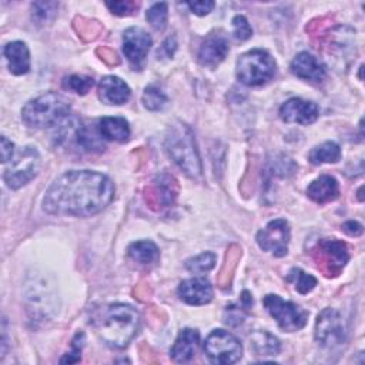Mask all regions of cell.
<instances>
[{
    "label": "cell",
    "instance_id": "6da1fadb",
    "mask_svg": "<svg viewBox=\"0 0 365 365\" xmlns=\"http://www.w3.org/2000/svg\"><path fill=\"white\" fill-rule=\"evenodd\" d=\"M114 191V184L107 175L90 170H71L48 187L43 208L54 215L88 217L103 211L113 201Z\"/></svg>",
    "mask_w": 365,
    "mask_h": 365
},
{
    "label": "cell",
    "instance_id": "7a4b0ae2",
    "mask_svg": "<svg viewBox=\"0 0 365 365\" xmlns=\"http://www.w3.org/2000/svg\"><path fill=\"white\" fill-rule=\"evenodd\" d=\"M93 325L104 344L124 348L138 332L140 314L130 305L111 304L97 312Z\"/></svg>",
    "mask_w": 365,
    "mask_h": 365
},
{
    "label": "cell",
    "instance_id": "3957f363",
    "mask_svg": "<svg viewBox=\"0 0 365 365\" xmlns=\"http://www.w3.org/2000/svg\"><path fill=\"white\" fill-rule=\"evenodd\" d=\"M165 150L171 160L191 178L201 177L202 167L191 128L182 123L171 125L165 135Z\"/></svg>",
    "mask_w": 365,
    "mask_h": 365
},
{
    "label": "cell",
    "instance_id": "277c9868",
    "mask_svg": "<svg viewBox=\"0 0 365 365\" xmlns=\"http://www.w3.org/2000/svg\"><path fill=\"white\" fill-rule=\"evenodd\" d=\"M70 113L68 100L54 91L30 100L21 110L23 121L33 128H46L60 124Z\"/></svg>",
    "mask_w": 365,
    "mask_h": 365
},
{
    "label": "cell",
    "instance_id": "5b68a950",
    "mask_svg": "<svg viewBox=\"0 0 365 365\" xmlns=\"http://www.w3.org/2000/svg\"><path fill=\"white\" fill-rule=\"evenodd\" d=\"M275 60L265 50L255 48L237 60V78L245 86H261L275 74Z\"/></svg>",
    "mask_w": 365,
    "mask_h": 365
},
{
    "label": "cell",
    "instance_id": "8992f818",
    "mask_svg": "<svg viewBox=\"0 0 365 365\" xmlns=\"http://www.w3.org/2000/svg\"><path fill=\"white\" fill-rule=\"evenodd\" d=\"M40 154L34 147L27 145L11 157L10 164L4 168L3 178L10 188L16 190L30 182L37 175Z\"/></svg>",
    "mask_w": 365,
    "mask_h": 365
},
{
    "label": "cell",
    "instance_id": "52a82bcc",
    "mask_svg": "<svg viewBox=\"0 0 365 365\" xmlns=\"http://www.w3.org/2000/svg\"><path fill=\"white\" fill-rule=\"evenodd\" d=\"M264 307L284 331L294 332L307 324L308 312L291 301H284L278 295H267L264 298Z\"/></svg>",
    "mask_w": 365,
    "mask_h": 365
},
{
    "label": "cell",
    "instance_id": "ba28073f",
    "mask_svg": "<svg viewBox=\"0 0 365 365\" xmlns=\"http://www.w3.org/2000/svg\"><path fill=\"white\" fill-rule=\"evenodd\" d=\"M204 351L214 364H234L242 355L241 342L228 331L214 329L204 342Z\"/></svg>",
    "mask_w": 365,
    "mask_h": 365
},
{
    "label": "cell",
    "instance_id": "9c48e42d",
    "mask_svg": "<svg viewBox=\"0 0 365 365\" xmlns=\"http://www.w3.org/2000/svg\"><path fill=\"white\" fill-rule=\"evenodd\" d=\"M315 339L321 346L335 348L345 342V325L338 311L325 308L315 322Z\"/></svg>",
    "mask_w": 365,
    "mask_h": 365
},
{
    "label": "cell",
    "instance_id": "30bf717a",
    "mask_svg": "<svg viewBox=\"0 0 365 365\" xmlns=\"http://www.w3.org/2000/svg\"><path fill=\"white\" fill-rule=\"evenodd\" d=\"M255 240L261 250L268 251L275 257H284L288 252L289 225L282 218L272 220L265 225V228L257 232Z\"/></svg>",
    "mask_w": 365,
    "mask_h": 365
},
{
    "label": "cell",
    "instance_id": "8fae6325",
    "mask_svg": "<svg viewBox=\"0 0 365 365\" xmlns=\"http://www.w3.org/2000/svg\"><path fill=\"white\" fill-rule=\"evenodd\" d=\"M151 44L150 34L141 27H130L123 34V51L134 66H140L144 61Z\"/></svg>",
    "mask_w": 365,
    "mask_h": 365
},
{
    "label": "cell",
    "instance_id": "7c38bea8",
    "mask_svg": "<svg viewBox=\"0 0 365 365\" xmlns=\"http://www.w3.org/2000/svg\"><path fill=\"white\" fill-rule=\"evenodd\" d=\"M319 115V108L314 101H308L299 97L287 100L279 108V117L285 123H295L301 125L312 124Z\"/></svg>",
    "mask_w": 365,
    "mask_h": 365
},
{
    "label": "cell",
    "instance_id": "4fadbf2b",
    "mask_svg": "<svg viewBox=\"0 0 365 365\" xmlns=\"http://www.w3.org/2000/svg\"><path fill=\"white\" fill-rule=\"evenodd\" d=\"M318 252L321 258V265L327 267V275L338 274L349 258L346 245L342 241L336 240H321L318 242Z\"/></svg>",
    "mask_w": 365,
    "mask_h": 365
},
{
    "label": "cell",
    "instance_id": "5bb4252c",
    "mask_svg": "<svg viewBox=\"0 0 365 365\" xmlns=\"http://www.w3.org/2000/svg\"><path fill=\"white\" fill-rule=\"evenodd\" d=\"M177 292L190 305H204L212 299V287L205 278L185 279L178 285Z\"/></svg>",
    "mask_w": 365,
    "mask_h": 365
},
{
    "label": "cell",
    "instance_id": "9a60e30c",
    "mask_svg": "<svg viewBox=\"0 0 365 365\" xmlns=\"http://www.w3.org/2000/svg\"><path fill=\"white\" fill-rule=\"evenodd\" d=\"M291 71L297 77L308 81H321L325 77V66L308 51L298 53L291 61Z\"/></svg>",
    "mask_w": 365,
    "mask_h": 365
},
{
    "label": "cell",
    "instance_id": "2e32d148",
    "mask_svg": "<svg viewBox=\"0 0 365 365\" xmlns=\"http://www.w3.org/2000/svg\"><path fill=\"white\" fill-rule=\"evenodd\" d=\"M130 96V87L120 77L106 76L98 83V98L106 104H123Z\"/></svg>",
    "mask_w": 365,
    "mask_h": 365
},
{
    "label": "cell",
    "instance_id": "e0dca14e",
    "mask_svg": "<svg viewBox=\"0 0 365 365\" xmlns=\"http://www.w3.org/2000/svg\"><path fill=\"white\" fill-rule=\"evenodd\" d=\"M198 344H200V332L192 328H184L178 334L174 345L171 346L170 355L175 362H187L194 356L198 348Z\"/></svg>",
    "mask_w": 365,
    "mask_h": 365
},
{
    "label": "cell",
    "instance_id": "ac0fdd59",
    "mask_svg": "<svg viewBox=\"0 0 365 365\" xmlns=\"http://www.w3.org/2000/svg\"><path fill=\"white\" fill-rule=\"evenodd\" d=\"M228 53V41L222 36H210L198 50V61L207 67L218 66Z\"/></svg>",
    "mask_w": 365,
    "mask_h": 365
},
{
    "label": "cell",
    "instance_id": "d6986e66",
    "mask_svg": "<svg viewBox=\"0 0 365 365\" xmlns=\"http://www.w3.org/2000/svg\"><path fill=\"white\" fill-rule=\"evenodd\" d=\"M4 57L9 64V70L16 74L21 76L30 70V53L23 41H11L4 46Z\"/></svg>",
    "mask_w": 365,
    "mask_h": 365
},
{
    "label": "cell",
    "instance_id": "ffe728a7",
    "mask_svg": "<svg viewBox=\"0 0 365 365\" xmlns=\"http://www.w3.org/2000/svg\"><path fill=\"white\" fill-rule=\"evenodd\" d=\"M307 195L318 204L332 201L339 195L338 181L331 175H321L308 185Z\"/></svg>",
    "mask_w": 365,
    "mask_h": 365
},
{
    "label": "cell",
    "instance_id": "44dd1931",
    "mask_svg": "<svg viewBox=\"0 0 365 365\" xmlns=\"http://www.w3.org/2000/svg\"><path fill=\"white\" fill-rule=\"evenodd\" d=\"M97 130L104 140L125 141L130 137V125L123 117H103Z\"/></svg>",
    "mask_w": 365,
    "mask_h": 365
},
{
    "label": "cell",
    "instance_id": "7402d4cb",
    "mask_svg": "<svg viewBox=\"0 0 365 365\" xmlns=\"http://www.w3.org/2000/svg\"><path fill=\"white\" fill-rule=\"evenodd\" d=\"M158 204L163 207H168L174 202L177 197V184L175 180L168 174L157 175L153 180V194Z\"/></svg>",
    "mask_w": 365,
    "mask_h": 365
},
{
    "label": "cell",
    "instance_id": "603a6c76",
    "mask_svg": "<svg viewBox=\"0 0 365 365\" xmlns=\"http://www.w3.org/2000/svg\"><path fill=\"white\" fill-rule=\"evenodd\" d=\"M128 255L144 265L153 264L160 257V251L157 248V245L153 241H135L128 247Z\"/></svg>",
    "mask_w": 365,
    "mask_h": 365
},
{
    "label": "cell",
    "instance_id": "cb8c5ba5",
    "mask_svg": "<svg viewBox=\"0 0 365 365\" xmlns=\"http://www.w3.org/2000/svg\"><path fill=\"white\" fill-rule=\"evenodd\" d=\"M250 341L257 355H278L279 352L278 339L265 331H255L251 334Z\"/></svg>",
    "mask_w": 365,
    "mask_h": 365
},
{
    "label": "cell",
    "instance_id": "d4e9b609",
    "mask_svg": "<svg viewBox=\"0 0 365 365\" xmlns=\"http://www.w3.org/2000/svg\"><path fill=\"white\" fill-rule=\"evenodd\" d=\"M341 158V148L334 141H325L314 147L309 153V161L315 165L324 163H336Z\"/></svg>",
    "mask_w": 365,
    "mask_h": 365
},
{
    "label": "cell",
    "instance_id": "484cf974",
    "mask_svg": "<svg viewBox=\"0 0 365 365\" xmlns=\"http://www.w3.org/2000/svg\"><path fill=\"white\" fill-rule=\"evenodd\" d=\"M141 101L144 104V107L150 111H160L165 107L168 98L165 96V93L157 87V86H148L145 87L144 93H143V97H141Z\"/></svg>",
    "mask_w": 365,
    "mask_h": 365
},
{
    "label": "cell",
    "instance_id": "4316f807",
    "mask_svg": "<svg viewBox=\"0 0 365 365\" xmlns=\"http://www.w3.org/2000/svg\"><path fill=\"white\" fill-rule=\"evenodd\" d=\"M287 279L294 284L295 289H297L299 294H308V292L312 291V289L315 288V285H317V279H315L312 275L304 272V271L299 269V268H292V269L289 271Z\"/></svg>",
    "mask_w": 365,
    "mask_h": 365
},
{
    "label": "cell",
    "instance_id": "83f0119b",
    "mask_svg": "<svg viewBox=\"0 0 365 365\" xmlns=\"http://www.w3.org/2000/svg\"><path fill=\"white\" fill-rule=\"evenodd\" d=\"M215 255L212 252H202L194 258H190L187 262H185V267L190 272H194V274H205L208 272L210 269L214 268L215 265Z\"/></svg>",
    "mask_w": 365,
    "mask_h": 365
},
{
    "label": "cell",
    "instance_id": "f1b7e54d",
    "mask_svg": "<svg viewBox=\"0 0 365 365\" xmlns=\"http://www.w3.org/2000/svg\"><path fill=\"white\" fill-rule=\"evenodd\" d=\"M57 3L54 1H36L31 4L33 19L38 24H46L51 21L57 13Z\"/></svg>",
    "mask_w": 365,
    "mask_h": 365
},
{
    "label": "cell",
    "instance_id": "f546056e",
    "mask_svg": "<svg viewBox=\"0 0 365 365\" xmlns=\"http://www.w3.org/2000/svg\"><path fill=\"white\" fill-rule=\"evenodd\" d=\"M94 84L93 77L88 76H80V74H71L63 80V86L67 90H71L77 94H86Z\"/></svg>",
    "mask_w": 365,
    "mask_h": 365
},
{
    "label": "cell",
    "instance_id": "4dcf8cb0",
    "mask_svg": "<svg viewBox=\"0 0 365 365\" xmlns=\"http://www.w3.org/2000/svg\"><path fill=\"white\" fill-rule=\"evenodd\" d=\"M167 4L165 3H155L147 10V20L155 30H163L167 24Z\"/></svg>",
    "mask_w": 365,
    "mask_h": 365
},
{
    "label": "cell",
    "instance_id": "1f68e13d",
    "mask_svg": "<svg viewBox=\"0 0 365 365\" xmlns=\"http://www.w3.org/2000/svg\"><path fill=\"white\" fill-rule=\"evenodd\" d=\"M232 26H234L235 38L247 40L252 36V29H251L248 20L244 16H235L232 19Z\"/></svg>",
    "mask_w": 365,
    "mask_h": 365
},
{
    "label": "cell",
    "instance_id": "d6a6232c",
    "mask_svg": "<svg viewBox=\"0 0 365 365\" xmlns=\"http://www.w3.org/2000/svg\"><path fill=\"white\" fill-rule=\"evenodd\" d=\"M83 342H84V334L80 332V334H77V335L74 336V339H73V342H71L73 349L67 354V356L61 358L60 362H61V364H64V362H68V364H71V362H78L80 358H81L80 352H81Z\"/></svg>",
    "mask_w": 365,
    "mask_h": 365
},
{
    "label": "cell",
    "instance_id": "836d02e7",
    "mask_svg": "<svg viewBox=\"0 0 365 365\" xmlns=\"http://www.w3.org/2000/svg\"><path fill=\"white\" fill-rule=\"evenodd\" d=\"M106 4L111 10V13L117 14V16L131 14L134 11V9L137 7V4L133 1H107Z\"/></svg>",
    "mask_w": 365,
    "mask_h": 365
},
{
    "label": "cell",
    "instance_id": "e575fe53",
    "mask_svg": "<svg viewBox=\"0 0 365 365\" xmlns=\"http://www.w3.org/2000/svg\"><path fill=\"white\" fill-rule=\"evenodd\" d=\"M190 10L197 16H205L214 9V1L211 0H202V1H191L187 3Z\"/></svg>",
    "mask_w": 365,
    "mask_h": 365
},
{
    "label": "cell",
    "instance_id": "d590c367",
    "mask_svg": "<svg viewBox=\"0 0 365 365\" xmlns=\"http://www.w3.org/2000/svg\"><path fill=\"white\" fill-rule=\"evenodd\" d=\"M13 155H14V144L6 135H1V163L3 164L9 163Z\"/></svg>",
    "mask_w": 365,
    "mask_h": 365
},
{
    "label": "cell",
    "instance_id": "8d00e7d4",
    "mask_svg": "<svg viewBox=\"0 0 365 365\" xmlns=\"http://www.w3.org/2000/svg\"><path fill=\"white\" fill-rule=\"evenodd\" d=\"M177 48V43H175V38L174 37H168L163 44L161 47L157 50V56L158 58L160 57H171L174 54Z\"/></svg>",
    "mask_w": 365,
    "mask_h": 365
},
{
    "label": "cell",
    "instance_id": "74e56055",
    "mask_svg": "<svg viewBox=\"0 0 365 365\" xmlns=\"http://www.w3.org/2000/svg\"><path fill=\"white\" fill-rule=\"evenodd\" d=\"M342 228H344V231H345L346 234L354 235V237L362 234V225H361L358 221H348V222H345V224L342 225Z\"/></svg>",
    "mask_w": 365,
    "mask_h": 365
}]
</instances>
